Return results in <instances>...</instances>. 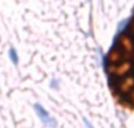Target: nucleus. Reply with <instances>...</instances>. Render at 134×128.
I'll list each match as a JSON object with an SVG mask.
<instances>
[{
	"label": "nucleus",
	"instance_id": "f257e3e1",
	"mask_svg": "<svg viewBox=\"0 0 134 128\" xmlns=\"http://www.w3.org/2000/svg\"><path fill=\"white\" fill-rule=\"evenodd\" d=\"M34 109H35V112H37L38 117L40 118V120H41L45 125H47V126H49V127H53V128L57 127V121L49 117L48 112H47V110L45 109V108L42 107L40 103H35V105H34Z\"/></svg>",
	"mask_w": 134,
	"mask_h": 128
},
{
	"label": "nucleus",
	"instance_id": "f03ea898",
	"mask_svg": "<svg viewBox=\"0 0 134 128\" xmlns=\"http://www.w3.org/2000/svg\"><path fill=\"white\" fill-rule=\"evenodd\" d=\"M8 55H9V59L12 60V62L14 63V65H18V61H19V56L18 54H16V51L13 48V47H11L8 51Z\"/></svg>",
	"mask_w": 134,
	"mask_h": 128
},
{
	"label": "nucleus",
	"instance_id": "7ed1b4c3",
	"mask_svg": "<svg viewBox=\"0 0 134 128\" xmlns=\"http://www.w3.org/2000/svg\"><path fill=\"white\" fill-rule=\"evenodd\" d=\"M127 22H128L127 20H124V21H121V22L119 24V27H118V30H119V31L124 30V28H125V26H126V24H127Z\"/></svg>",
	"mask_w": 134,
	"mask_h": 128
},
{
	"label": "nucleus",
	"instance_id": "20e7f679",
	"mask_svg": "<svg viewBox=\"0 0 134 128\" xmlns=\"http://www.w3.org/2000/svg\"><path fill=\"white\" fill-rule=\"evenodd\" d=\"M83 122H85V125H86V127H87V128H93L92 124H91V122L88 121L87 119H85V118H83Z\"/></svg>",
	"mask_w": 134,
	"mask_h": 128
}]
</instances>
